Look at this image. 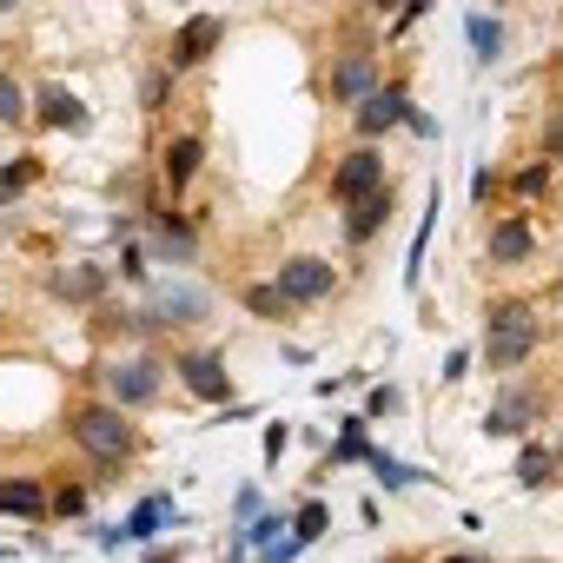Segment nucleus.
Instances as JSON below:
<instances>
[{
  "label": "nucleus",
  "instance_id": "1a4fd4ad",
  "mask_svg": "<svg viewBox=\"0 0 563 563\" xmlns=\"http://www.w3.org/2000/svg\"><path fill=\"white\" fill-rule=\"evenodd\" d=\"M225 41V21L219 14H192L179 34H173V47H166V67L173 74H192V67H206L212 60V47Z\"/></svg>",
  "mask_w": 563,
  "mask_h": 563
},
{
  "label": "nucleus",
  "instance_id": "ea45409f",
  "mask_svg": "<svg viewBox=\"0 0 563 563\" xmlns=\"http://www.w3.org/2000/svg\"><path fill=\"white\" fill-rule=\"evenodd\" d=\"M556 451H563V444H556Z\"/></svg>",
  "mask_w": 563,
  "mask_h": 563
},
{
  "label": "nucleus",
  "instance_id": "ddd939ff",
  "mask_svg": "<svg viewBox=\"0 0 563 563\" xmlns=\"http://www.w3.org/2000/svg\"><path fill=\"white\" fill-rule=\"evenodd\" d=\"M391 206H398V199H391V186H385V192H372V199H358V206H345V219H339V225H345V245H372V239L391 225Z\"/></svg>",
  "mask_w": 563,
  "mask_h": 563
},
{
  "label": "nucleus",
  "instance_id": "e433bc0d",
  "mask_svg": "<svg viewBox=\"0 0 563 563\" xmlns=\"http://www.w3.org/2000/svg\"><path fill=\"white\" fill-rule=\"evenodd\" d=\"M146 563H179V550H153V556H146Z\"/></svg>",
  "mask_w": 563,
  "mask_h": 563
},
{
  "label": "nucleus",
  "instance_id": "473e14b6",
  "mask_svg": "<svg viewBox=\"0 0 563 563\" xmlns=\"http://www.w3.org/2000/svg\"><path fill=\"white\" fill-rule=\"evenodd\" d=\"M278 457H286V424H272V431H265V464H278Z\"/></svg>",
  "mask_w": 563,
  "mask_h": 563
},
{
  "label": "nucleus",
  "instance_id": "c9c22d12",
  "mask_svg": "<svg viewBox=\"0 0 563 563\" xmlns=\"http://www.w3.org/2000/svg\"><path fill=\"white\" fill-rule=\"evenodd\" d=\"M543 153H563V113H550V126H543Z\"/></svg>",
  "mask_w": 563,
  "mask_h": 563
},
{
  "label": "nucleus",
  "instance_id": "f257e3e1",
  "mask_svg": "<svg viewBox=\"0 0 563 563\" xmlns=\"http://www.w3.org/2000/svg\"><path fill=\"white\" fill-rule=\"evenodd\" d=\"M67 438H74V451H80L87 464H100V471H120V464L140 457V424H133V411H120V405H107V398L74 405V411H67Z\"/></svg>",
  "mask_w": 563,
  "mask_h": 563
},
{
  "label": "nucleus",
  "instance_id": "f3484780",
  "mask_svg": "<svg viewBox=\"0 0 563 563\" xmlns=\"http://www.w3.org/2000/svg\"><path fill=\"white\" fill-rule=\"evenodd\" d=\"M206 312H212V299H206L199 286H166V292L153 299V319H159V325H199Z\"/></svg>",
  "mask_w": 563,
  "mask_h": 563
},
{
  "label": "nucleus",
  "instance_id": "7c9ffc66",
  "mask_svg": "<svg viewBox=\"0 0 563 563\" xmlns=\"http://www.w3.org/2000/svg\"><path fill=\"white\" fill-rule=\"evenodd\" d=\"M146 265H153L146 245H126V252H120V278H146Z\"/></svg>",
  "mask_w": 563,
  "mask_h": 563
},
{
  "label": "nucleus",
  "instance_id": "aec40b11",
  "mask_svg": "<svg viewBox=\"0 0 563 563\" xmlns=\"http://www.w3.org/2000/svg\"><path fill=\"white\" fill-rule=\"evenodd\" d=\"M464 34H471V47H477L484 67L504 60V21H490V14H464Z\"/></svg>",
  "mask_w": 563,
  "mask_h": 563
},
{
  "label": "nucleus",
  "instance_id": "9d476101",
  "mask_svg": "<svg viewBox=\"0 0 563 563\" xmlns=\"http://www.w3.org/2000/svg\"><path fill=\"white\" fill-rule=\"evenodd\" d=\"M537 418H543V391H530V385H504L497 405L484 411V431H490V438H523Z\"/></svg>",
  "mask_w": 563,
  "mask_h": 563
},
{
  "label": "nucleus",
  "instance_id": "dca6fc26",
  "mask_svg": "<svg viewBox=\"0 0 563 563\" xmlns=\"http://www.w3.org/2000/svg\"><path fill=\"white\" fill-rule=\"evenodd\" d=\"M199 166H206V140H199V133H179V140L166 146V192L179 199V192L199 179Z\"/></svg>",
  "mask_w": 563,
  "mask_h": 563
},
{
  "label": "nucleus",
  "instance_id": "4468645a",
  "mask_svg": "<svg viewBox=\"0 0 563 563\" xmlns=\"http://www.w3.org/2000/svg\"><path fill=\"white\" fill-rule=\"evenodd\" d=\"M530 252H537V232H530L517 212H510V219H497V225H490V239H484V258H490V265H523Z\"/></svg>",
  "mask_w": 563,
  "mask_h": 563
},
{
  "label": "nucleus",
  "instance_id": "4c0bfd02",
  "mask_svg": "<svg viewBox=\"0 0 563 563\" xmlns=\"http://www.w3.org/2000/svg\"><path fill=\"white\" fill-rule=\"evenodd\" d=\"M438 563H484V556H471V550H464V556H457V550H451V556H438Z\"/></svg>",
  "mask_w": 563,
  "mask_h": 563
},
{
  "label": "nucleus",
  "instance_id": "a878e982",
  "mask_svg": "<svg viewBox=\"0 0 563 563\" xmlns=\"http://www.w3.org/2000/svg\"><path fill=\"white\" fill-rule=\"evenodd\" d=\"M325 523H332V510H325V504L312 497V504L299 510V523H292V537H299V550H306V543H319V537H325Z\"/></svg>",
  "mask_w": 563,
  "mask_h": 563
},
{
  "label": "nucleus",
  "instance_id": "2eb2a0df",
  "mask_svg": "<svg viewBox=\"0 0 563 563\" xmlns=\"http://www.w3.org/2000/svg\"><path fill=\"white\" fill-rule=\"evenodd\" d=\"M34 113L47 120V126H60V133H87V100L80 93H67V87H34Z\"/></svg>",
  "mask_w": 563,
  "mask_h": 563
},
{
  "label": "nucleus",
  "instance_id": "2f4dec72",
  "mask_svg": "<svg viewBox=\"0 0 563 563\" xmlns=\"http://www.w3.org/2000/svg\"><path fill=\"white\" fill-rule=\"evenodd\" d=\"M391 411H398V391H391V385H378V391H372V418H391Z\"/></svg>",
  "mask_w": 563,
  "mask_h": 563
},
{
  "label": "nucleus",
  "instance_id": "393cba45",
  "mask_svg": "<svg viewBox=\"0 0 563 563\" xmlns=\"http://www.w3.org/2000/svg\"><path fill=\"white\" fill-rule=\"evenodd\" d=\"M166 93H173V67H146V80H140V107H146V113H159V107H166Z\"/></svg>",
  "mask_w": 563,
  "mask_h": 563
},
{
  "label": "nucleus",
  "instance_id": "b1692460",
  "mask_svg": "<svg viewBox=\"0 0 563 563\" xmlns=\"http://www.w3.org/2000/svg\"><path fill=\"white\" fill-rule=\"evenodd\" d=\"M332 457H339V464H352V457H365V464H372V438H365V418H345V431H339Z\"/></svg>",
  "mask_w": 563,
  "mask_h": 563
},
{
  "label": "nucleus",
  "instance_id": "f704fd0d",
  "mask_svg": "<svg viewBox=\"0 0 563 563\" xmlns=\"http://www.w3.org/2000/svg\"><path fill=\"white\" fill-rule=\"evenodd\" d=\"M464 372H471V352H451V358H444V385H457Z\"/></svg>",
  "mask_w": 563,
  "mask_h": 563
},
{
  "label": "nucleus",
  "instance_id": "6ab92c4d",
  "mask_svg": "<svg viewBox=\"0 0 563 563\" xmlns=\"http://www.w3.org/2000/svg\"><path fill=\"white\" fill-rule=\"evenodd\" d=\"M60 299H100L107 292V265H80V272H54Z\"/></svg>",
  "mask_w": 563,
  "mask_h": 563
},
{
  "label": "nucleus",
  "instance_id": "9b49d317",
  "mask_svg": "<svg viewBox=\"0 0 563 563\" xmlns=\"http://www.w3.org/2000/svg\"><path fill=\"white\" fill-rule=\"evenodd\" d=\"M0 517H21V523H41L54 517V497L34 471H14V477H0Z\"/></svg>",
  "mask_w": 563,
  "mask_h": 563
},
{
  "label": "nucleus",
  "instance_id": "bb28decb",
  "mask_svg": "<svg viewBox=\"0 0 563 563\" xmlns=\"http://www.w3.org/2000/svg\"><path fill=\"white\" fill-rule=\"evenodd\" d=\"M21 113H27V87L14 74H0V126H14Z\"/></svg>",
  "mask_w": 563,
  "mask_h": 563
},
{
  "label": "nucleus",
  "instance_id": "72a5a7b5",
  "mask_svg": "<svg viewBox=\"0 0 563 563\" xmlns=\"http://www.w3.org/2000/svg\"><path fill=\"white\" fill-rule=\"evenodd\" d=\"M292 556H299V537H286V543H272V550H265L258 563H292Z\"/></svg>",
  "mask_w": 563,
  "mask_h": 563
},
{
  "label": "nucleus",
  "instance_id": "58836bf2",
  "mask_svg": "<svg viewBox=\"0 0 563 563\" xmlns=\"http://www.w3.org/2000/svg\"><path fill=\"white\" fill-rule=\"evenodd\" d=\"M378 563H398V556H378Z\"/></svg>",
  "mask_w": 563,
  "mask_h": 563
},
{
  "label": "nucleus",
  "instance_id": "cd10ccee",
  "mask_svg": "<svg viewBox=\"0 0 563 563\" xmlns=\"http://www.w3.org/2000/svg\"><path fill=\"white\" fill-rule=\"evenodd\" d=\"M372 471H378V484H385V490H405V484L418 477L411 464H398V457H385V451H372Z\"/></svg>",
  "mask_w": 563,
  "mask_h": 563
},
{
  "label": "nucleus",
  "instance_id": "7ed1b4c3",
  "mask_svg": "<svg viewBox=\"0 0 563 563\" xmlns=\"http://www.w3.org/2000/svg\"><path fill=\"white\" fill-rule=\"evenodd\" d=\"M166 358L159 352H120L113 365H100V385H107V405H120V411H146V405H159V391H166Z\"/></svg>",
  "mask_w": 563,
  "mask_h": 563
},
{
  "label": "nucleus",
  "instance_id": "f8f14e48",
  "mask_svg": "<svg viewBox=\"0 0 563 563\" xmlns=\"http://www.w3.org/2000/svg\"><path fill=\"white\" fill-rule=\"evenodd\" d=\"M510 477H517L523 490H550V484L563 477V451H556V444H543V438H523V451H517Z\"/></svg>",
  "mask_w": 563,
  "mask_h": 563
},
{
  "label": "nucleus",
  "instance_id": "5701e85b",
  "mask_svg": "<svg viewBox=\"0 0 563 563\" xmlns=\"http://www.w3.org/2000/svg\"><path fill=\"white\" fill-rule=\"evenodd\" d=\"M292 530H286V517H252L245 523V537H239V550H272V543H286Z\"/></svg>",
  "mask_w": 563,
  "mask_h": 563
},
{
  "label": "nucleus",
  "instance_id": "20e7f679",
  "mask_svg": "<svg viewBox=\"0 0 563 563\" xmlns=\"http://www.w3.org/2000/svg\"><path fill=\"white\" fill-rule=\"evenodd\" d=\"M378 87H385V80H378V47H345V54L332 60V74H325V100H332L339 113H358Z\"/></svg>",
  "mask_w": 563,
  "mask_h": 563
},
{
  "label": "nucleus",
  "instance_id": "412c9836",
  "mask_svg": "<svg viewBox=\"0 0 563 563\" xmlns=\"http://www.w3.org/2000/svg\"><path fill=\"white\" fill-rule=\"evenodd\" d=\"M166 517H173V504H166V497H146V504L120 523V543H146V537H153V523H166Z\"/></svg>",
  "mask_w": 563,
  "mask_h": 563
},
{
  "label": "nucleus",
  "instance_id": "423d86ee",
  "mask_svg": "<svg viewBox=\"0 0 563 563\" xmlns=\"http://www.w3.org/2000/svg\"><path fill=\"white\" fill-rule=\"evenodd\" d=\"M391 179H385V153L378 146H345L339 153V166H332V199L339 206H358V199H372V192H385Z\"/></svg>",
  "mask_w": 563,
  "mask_h": 563
},
{
  "label": "nucleus",
  "instance_id": "c85d7f7f",
  "mask_svg": "<svg viewBox=\"0 0 563 563\" xmlns=\"http://www.w3.org/2000/svg\"><path fill=\"white\" fill-rule=\"evenodd\" d=\"M543 186H550V166H543V159H537V166H523V173L510 179V192H517V199H537Z\"/></svg>",
  "mask_w": 563,
  "mask_h": 563
},
{
  "label": "nucleus",
  "instance_id": "6e6552de",
  "mask_svg": "<svg viewBox=\"0 0 563 563\" xmlns=\"http://www.w3.org/2000/svg\"><path fill=\"white\" fill-rule=\"evenodd\" d=\"M411 120V93H405V80H385L358 113H352V133H358V146H378L391 126H405Z\"/></svg>",
  "mask_w": 563,
  "mask_h": 563
},
{
  "label": "nucleus",
  "instance_id": "c756f323",
  "mask_svg": "<svg viewBox=\"0 0 563 563\" xmlns=\"http://www.w3.org/2000/svg\"><path fill=\"white\" fill-rule=\"evenodd\" d=\"M80 510H87V490L80 484H60L54 490V517H80Z\"/></svg>",
  "mask_w": 563,
  "mask_h": 563
},
{
  "label": "nucleus",
  "instance_id": "4be33fe9",
  "mask_svg": "<svg viewBox=\"0 0 563 563\" xmlns=\"http://www.w3.org/2000/svg\"><path fill=\"white\" fill-rule=\"evenodd\" d=\"M34 173H41V159L27 153V159H14V166H0V206H14L27 186H34Z\"/></svg>",
  "mask_w": 563,
  "mask_h": 563
},
{
  "label": "nucleus",
  "instance_id": "0eeeda50",
  "mask_svg": "<svg viewBox=\"0 0 563 563\" xmlns=\"http://www.w3.org/2000/svg\"><path fill=\"white\" fill-rule=\"evenodd\" d=\"M173 378H179L186 398H199V405H232V398H239V385H232V372H225L219 352H179V358H173Z\"/></svg>",
  "mask_w": 563,
  "mask_h": 563
},
{
  "label": "nucleus",
  "instance_id": "f03ea898",
  "mask_svg": "<svg viewBox=\"0 0 563 563\" xmlns=\"http://www.w3.org/2000/svg\"><path fill=\"white\" fill-rule=\"evenodd\" d=\"M530 352H537V312H530L523 299L490 306V312H484V365L510 378V372H523Z\"/></svg>",
  "mask_w": 563,
  "mask_h": 563
},
{
  "label": "nucleus",
  "instance_id": "a211bd4d",
  "mask_svg": "<svg viewBox=\"0 0 563 563\" xmlns=\"http://www.w3.org/2000/svg\"><path fill=\"white\" fill-rule=\"evenodd\" d=\"M245 312H252V319H265V325H286V319H299V306H292L286 292H278L272 278H258V286H245Z\"/></svg>",
  "mask_w": 563,
  "mask_h": 563
},
{
  "label": "nucleus",
  "instance_id": "39448f33",
  "mask_svg": "<svg viewBox=\"0 0 563 563\" xmlns=\"http://www.w3.org/2000/svg\"><path fill=\"white\" fill-rule=\"evenodd\" d=\"M272 286L286 292L292 306H325V299L339 292V272H332L325 258H312V252H292V258L272 265Z\"/></svg>",
  "mask_w": 563,
  "mask_h": 563
}]
</instances>
